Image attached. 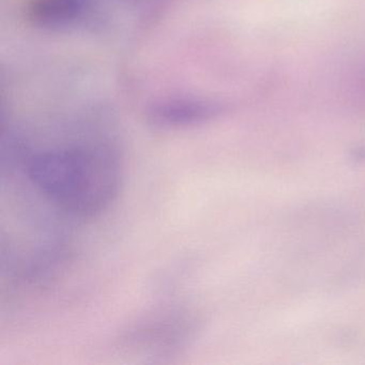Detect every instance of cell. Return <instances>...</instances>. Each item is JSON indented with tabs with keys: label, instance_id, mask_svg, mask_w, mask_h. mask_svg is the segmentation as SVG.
<instances>
[{
	"label": "cell",
	"instance_id": "cell-1",
	"mask_svg": "<svg viewBox=\"0 0 365 365\" xmlns=\"http://www.w3.org/2000/svg\"><path fill=\"white\" fill-rule=\"evenodd\" d=\"M26 174L46 200L80 219L106 211L123 183L118 155L106 145H73L34 153L26 160Z\"/></svg>",
	"mask_w": 365,
	"mask_h": 365
},
{
	"label": "cell",
	"instance_id": "cell-2",
	"mask_svg": "<svg viewBox=\"0 0 365 365\" xmlns=\"http://www.w3.org/2000/svg\"><path fill=\"white\" fill-rule=\"evenodd\" d=\"M198 322L182 311L168 312L148 318L130 329L125 345L151 354H170L187 347L195 337Z\"/></svg>",
	"mask_w": 365,
	"mask_h": 365
},
{
	"label": "cell",
	"instance_id": "cell-3",
	"mask_svg": "<svg viewBox=\"0 0 365 365\" xmlns=\"http://www.w3.org/2000/svg\"><path fill=\"white\" fill-rule=\"evenodd\" d=\"M221 108L215 102L183 99L155 104L148 113V120L160 129L196 127L215 118Z\"/></svg>",
	"mask_w": 365,
	"mask_h": 365
},
{
	"label": "cell",
	"instance_id": "cell-4",
	"mask_svg": "<svg viewBox=\"0 0 365 365\" xmlns=\"http://www.w3.org/2000/svg\"><path fill=\"white\" fill-rule=\"evenodd\" d=\"M89 4L91 0H34L29 16L40 26L63 29L80 20Z\"/></svg>",
	"mask_w": 365,
	"mask_h": 365
}]
</instances>
